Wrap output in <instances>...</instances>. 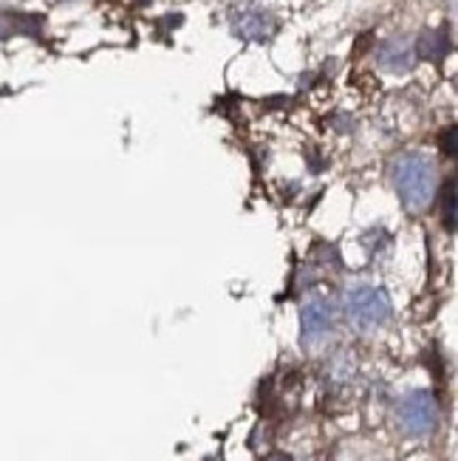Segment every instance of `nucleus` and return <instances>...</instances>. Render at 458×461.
<instances>
[{
	"mask_svg": "<svg viewBox=\"0 0 458 461\" xmlns=\"http://www.w3.org/2000/svg\"><path fill=\"white\" fill-rule=\"evenodd\" d=\"M419 51H421V57H430V60H438L447 51V40H445V34L442 31H428L425 38H421L419 43Z\"/></svg>",
	"mask_w": 458,
	"mask_h": 461,
	"instance_id": "nucleus-7",
	"label": "nucleus"
},
{
	"mask_svg": "<svg viewBox=\"0 0 458 461\" xmlns=\"http://www.w3.org/2000/svg\"><path fill=\"white\" fill-rule=\"evenodd\" d=\"M233 29L243 40H269L275 34V17L260 6H238L233 12Z\"/></svg>",
	"mask_w": 458,
	"mask_h": 461,
	"instance_id": "nucleus-5",
	"label": "nucleus"
},
{
	"mask_svg": "<svg viewBox=\"0 0 458 461\" xmlns=\"http://www.w3.org/2000/svg\"><path fill=\"white\" fill-rule=\"evenodd\" d=\"M399 424L413 439H425L438 428V402L430 391H411L399 402Z\"/></svg>",
	"mask_w": 458,
	"mask_h": 461,
	"instance_id": "nucleus-3",
	"label": "nucleus"
},
{
	"mask_svg": "<svg viewBox=\"0 0 458 461\" xmlns=\"http://www.w3.org/2000/svg\"><path fill=\"white\" fill-rule=\"evenodd\" d=\"M334 329V306L331 300L323 295L309 297L303 309H301V331H303V343L314 346L328 337V331Z\"/></svg>",
	"mask_w": 458,
	"mask_h": 461,
	"instance_id": "nucleus-4",
	"label": "nucleus"
},
{
	"mask_svg": "<svg viewBox=\"0 0 458 461\" xmlns=\"http://www.w3.org/2000/svg\"><path fill=\"white\" fill-rule=\"evenodd\" d=\"M455 136H458V131H455V128H450V131H447V136L442 139V145H445V150H447L450 156H455V150H458V145H455Z\"/></svg>",
	"mask_w": 458,
	"mask_h": 461,
	"instance_id": "nucleus-9",
	"label": "nucleus"
},
{
	"mask_svg": "<svg viewBox=\"0 0 458 461\" xmlns=\"http://www.w3.org/2000/svg\"><path fill=\"white\" fill-rule=\"evenodd\" d=\"M394 182L408 209H425L436 192V165L425 153H402L394 162Z\"/></svg>",
	"mask_w": 458,
	"mask_h": 461,
	"instance_id": "nucleus-1",
	"label": "nucleus"
},
{
	"mask_svg": "<svg viewBox=\"0 0 458 461\" xmlns=\"http://www.w3.org/2000/svg\"><path fill=\"white\" fill-rule=\"evenodd\" d=\"M343 309L348 323L362 334L382 329L391 320L394 312L387 292L382 286H374V283H354V286H348L343 295Z\"/></svg>",
	"mask_w": 458,
	"mask_h": 461,
	"instance_id": "nucleus-2",
	"label": "nucleus"
},
{
	"mask_svg": "<svg viewBox=\"0 0 458 461\" xmlns=\"http://www.w3.org/2000/svg\"><path fill=\"white\" fill-rule=\"evenodd\" d=\"M269 461H292V458H289V456H284V453H280V456H272Z\"/></svg>",
	"mask_w": 458,
	"mask_h": 461,
	"instance_id": "nucleus-10",
	"label": "nucleus"
},
{
	"mask_svg": "<svg viewBox=\"0 0 458 461\" xmlns=\"http://www.w3.org/2000/svg\"><path fill=\"white\" fill-rule=\"evenodd\" d=\"M379 65L385 71H394V74L408 71L413 65V46H411V40L394 38V40L382 43V48H379Z\"/></svg>",
	"mask_w": 458,
	"mask_h": 461,
	"instance_id": "nucleus-6",
	"label": "nucleus"
},
{
	"mask_svg": "<svg viewBox=\"0 0 458 461\" xmlns=\"http://www.w3.org/2000/svg\"><path fill=\"white\" fill-rule=\"evenodd\" d=\"M442 212H445L447 229H453L455 226V182H447V187H445V207H442Z\"/></svg>",
	"mask_w": 458,
	"mask_h": 461,
	"instance_id": "nucleus-8",
	"label": "nucleus"
}]
</instances>
